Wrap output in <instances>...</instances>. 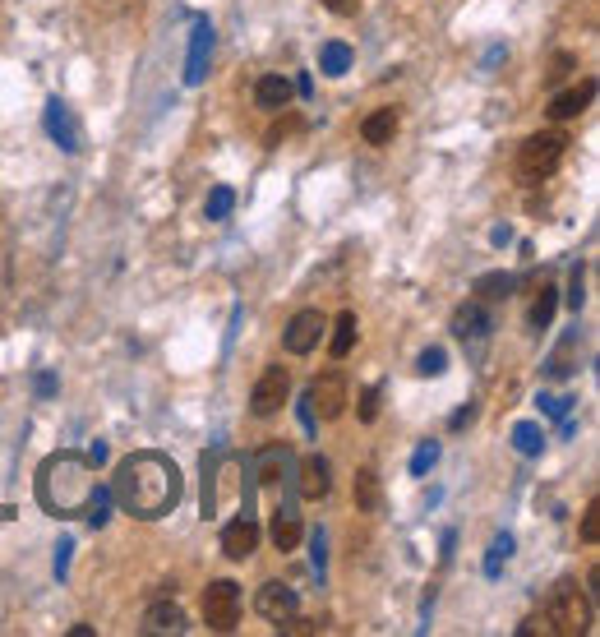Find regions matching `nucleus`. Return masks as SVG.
Masks as SVG:
<instances>
[{
	"instance_id": "36",
	"label": "nucleus",
	"mask_w": 600,
	"mask_h": 637,
	"mask_svg": "<svg viewBox=\"0 0 600 637\" xmlns=\"http://www.w3.org/2000/svg\"><path fill=\"white\" fill-rule=\"evenodd\" d=\"M374 416H379V388H365V393H360V421L370 425Z\"/></svg>"
},
{
	"instance_id": "22",
	"label": "nucleus",
	"mask_w": 600,
	"mask_h": 637,
	"mask_svg": "<svg viewBox=\"0 0 600 637\" xmlns=\"http://www.w3.org/2000/svg\"><path fill=\"white\" fill-rule=\"evenodd\" d=\"M356 508L360 513H374V508H379V476H374V467L356 471Z\"/></svg>"
},
{
	"instance_id": "14",
	"label": "nucleus",
	"mask_w": 600,
	"mask_h": 637,
	"mask_svg": "<svg viewBox=\"0 0 600 637\" xmlns=\"http://www.w3.org/2000/svg\"><path fill=\"white\" fill-rule=\"evenodd\" d=\"M328 490H333V471H328V462L319 453H310L300 462V494L305 499H324Z\"/></svg>"
},
{
	"instance_id": "31",
	"label": "nucleus",
	"mask_w": 600,
	"mask_h": 637,
	"mask_svg": "<svg viewBox=\"0 0 600 637\" xmlns=\"http://www.w3.org/2000/svg\"><path fill=\"white\" fill-rule=\"evenodd\" d=\"M444 365H448L444 347H430V351H420V365H416V370L425 374V379H434V374H444Z\"/></svg>"
},
{
	"instance_id": "10",
	"label": "nucleus",
	"mask_w": 600,
	"mask_h": 637,
	"mask_svg": "<svg viewBox=\"0 0 600 637\" xmlns=\"http://www.w3.org/2000/svg\"><path fill=\"white\" fill-rule=\"evenodd\" d=\"M208 56H213V28L199 19V24H194V42H190V61H185V84H190V88L204 84Z\"/></svg>"
},
{
	"instance_id": "3",
	"label": "nucleus",
	"mask_w": 600,
	"mask_h": 637,
	"mask_svg": "<svg viewBox=\"0 0 600 637\" xmlns=\"http://www.w3.org/2000/svg\"><path fill=\"white\" fill-rule=\"evenodd\" d=\"M564 153H568V134H559V130L531 134L527 144H522V153H517V176L522 181H545L564 162Z\"/></svg>"
},
{
	"instance_id": "33",
	"label": "nucleus",
	"mask_w": 600,
	"mask_h": 637,
	"mask_svg": "<svg viewBox=\"0 0 600 637\" xmlns=\"http://www.w3.org/2000/svg\"><path fill=\"white\" fill-rule=\"evenodd\" d=\"M582 541L587 545L600 541V504H587V513H582Z\"/></svg>"
},
{
	"instance_id": "40",
	"label": "nucleus",
	"mask_w": 600,
	"mask_h": 637,
	"mask_svg": "<svg viewBox=\"0 0 600 637\" xmlns=\"http://www.w3.org/2000/svg\"><path fill=\"white\" fill-rule=\"evenodd\" d=\"M568 305H573V310H582V268L573 273V287H568Z\"/></svg>"
},
{
	"instance_id": "9",
	"label": "nucleus",
	"mask_w": 600,
	"mask_h": 637,
	"mask_svg": "<svg viewBox=\"0 0 600 637\" xmlns=\"http://www.w3.org/2000/svg\"><path fill=\"white\" fill-rule=\"evenodd\" d=\"M254 545H259V527L250 522V513L222 527V554H227V559H250Z\"/></svg>"
},
{
	"instance_id": "1",
	"label": "nucleus",
	"mask_w": 600,
	"mask_h": 637,
	"mask_svg": "<svg viewBox=\"0 0 600 637\" xmlns=\"http://www.w3.org/2000/svg\"><path fill=\"white\" fill-rule=\"evenodd\" d=\"M111 499H116L125 513L144 517H167L180 504V467L162 453H130L116 467V481H111Z\"/></svg>"
},
{
	"instance_id": "38",
	"label": "nucleus",
	"mask_w": 600,
	"mask_h": 637,
	"mask_svg": "<svg viewBox=\"0 0 600 637\" xmlns=\"http://www.w3.org/2000/svg\"><path fill=\"white\" fill-rule=\"evenodd\" d=\"M300 130V116H287V121H282V125H273V130H268V144H282V139H287V134H296Z\"/></svg>"
},
{
	"instance_id": "41",
	"label": "nucleus",
	"mask_w": 600,
	"mask_h": 637,
	"mask_svg": "<svg viewBox=\"0 0 600 637\" xmlns=\"http://www.w3.org/2000/svg\"><path fill=\"white\" fill-rule=\"evenodd\" d=\"M471 416H476V407H462V411H457V416H453V421H448V425H453V430H462V425H471Z\"/></svg>"
},
{
	"instance_id": "29",
	"label": "nucleus",
	"mask_w": 600,
	"mask_h": 637,
	"mask_svg": "<svg viewBox=\"0 0 600 637\" xmlns=\"http://www.w3.org/2000/svg\"><path fill=\"white\" fill-rule=\"evenodd\" d=\"M84 513H88V522H93V527H102V522L111 517V490H102V485H97V490L88 494Z\"/></svg>"
},
{
	"instance_id": "5",
	"label": "nucleus",
	"mask_w": 600,
	"mask_h": 637,
	"mask_svg": "<svg viewBox=\"0 0 600 637\" xmlns=\"http://www.w3.org/2000/svg\"><path fill=\"white\" fill-rule=\"evenodd\" d=\"M204 624L213 628V633H231V628L240 624V587H236V582H227V577L208 582V591H204Z\"/></svg>"
},
{
	"instance_id": "17",
	"label": "nucleus",
	"mask_w": 600,
	"mask_h": 637,
	"mask_svg": "<svg viewBox=\"0 0 600 637\" xmlns=\"http://www.w3.org/2000/svg\"><path fill=\"white\" fill-rule=\"evenodd\" d=\"M300 536H305V527H300L296 508H277V513H273V545H277V550H282V554L296 550Z\"/></svg>"
},
{
	"instance_id": "18",
	"label": "nucleus",
	"mask_w": 600,
	"mask_h": 637,
	"mask_svg": "<svg viewBox=\"0 0 600 637\" xmlns=\"http://www.w3.org/2000/svg\"><path fill=\"white\" fill-rule=\"evenodd\" d=\"M47 130H51V139H60V148H79V130H74V121H70V107L65 102H47Z\"/></svg>"
},
{
	"instance_id": "35",
	"label": "nucleus",
	"mask_w": 600,
	"mask_h": 637,
	"mask_svg": "<svg viewBox=\"0 0 600 637\" xmlns=\"http://www.w3.org/2000/svg\"><path fill=\"white\" fill-rule=\"evenodd\" d=\"M277 633H319V624H310V619H300V614L291 610L287 619H277Z\"/></svg>"
},
{
	"instance_id": "24",
	"label": "nucleus",
	"mask_w": 600,
	"mask_h": 637,
	"mask_svg": "<svg viewBox=\"0 0 600 637\" xmlns=\"http://www.w3.org/2000/svg\"><path fill=\"white\" fill-rule=\"evenodd\" d=\"M508 291H513V277H508V273H485V277L476 282V296H480V301H504Z\"/></svg>"
},
{
	"instance_id": "20",
	"label": "nucleus",
	"mask_w": 600,
	"mask_h": 637,
	"mask_svg": "<svg viewBox=\"0 0 600 637\" xmlns=\"http://www.w3.org/2000/svg\"><path fill=\"white\" fill-rule=\"evenodd\" d=\"M254 467H259V481H264V485H277L282 476H287V467H291V448L287 444H268Z\"/></svg>"
},
{
	"instance_id": "11",
	"label": "nucleus",
	"mask_w": 600,
	"mask_h": 637,
	"mask_svg": "<svg viewBox=\"0 0 600 637\" xmlns=\"http://www.w3.org/2000/svg\"><path fill=\"white\" fill-rule=\"evenodd\" d=\"M596 102V79H582L577 88H568V93H559L550 102V116L554 121H573V116H582V111Z\"/></svg>"
},
{
	"instance_id": "8",
	"label": "nucleus",
	"mask_w": 600,
	"mask_h": 637,
	"mask_svg": "<svg viewBox=\"0 0 600 637\" xmlns=\"http://www.w3.org/2000/svg\"><path fill=\"white\" fill-rule=\"evenodd\" d=\"M324 328H328V319L319 310H300L296 319L287 324V333H282V347H287L291 356H310V351L319 347Z\"/></svg>"
},
{
	"instance_id": "28",
	"label": "nucleus",
	"mask_w": 600,
	"mask_h": 637,
	"mask_svg": "<svg viewBox=\"0 0 600 637\" xmlns=\"http://www.w3.org/2000/svg\"><path fill=\"white\" fill-rule=\"evenodd\" d=\"M508 554H513V536H494V545H490V554H485V573L490 577H499V568L508 564Z\"/></svg>"
},
{
	"instance_id": "21",
	"label": "nucleus",
	"mask_w": 600,
	"mask_h": 637,
	"mask_svg": "<svg viewBox=\"0 0 600 637\" xmlns=\"http://www.w3.org/2000/svg\"><path fill=\"white\" fill-rule=\"evenodd\" d=\"M356 314H337V324H333V342H328V351H333V361H347L351 347H356Z\"/></svg>"
},
{
	"instance_id": "32",
	"label": "nucleus",
	"mask_w": 600,
	"mask_h": 637,
	"mask_svg": "<svg viewBox=\"0 0 600 637\" xmlns=\"http://www.w3.org/2000/svg\"><path fill=\"white\" fill-rule=\"evenodd\" d=\"M434 462H439V444L430 439V444H420V448H416V457H411V476H425V471H430Z\"/></svg>"
},
{
	"instance_id": "23",
	"label": "nucleus",
	"mask_w": 600,
	"mask_h": 637,
	"mask_svg": "<svg viewBox=\"0 0 600 637\" xmlns=\"http://www.w3.org/2000/svg\"><path fill=\"white\" fill-rule=\"evenodd\" d=\"M319 70H324V74H347L351 70V47H347V42H324V47H319Z\"/></svg>"
},
{
	"instance_id": "26",
	"label": "nucleus",
	"mask_w": 600,
	"mask_h": 637,
	"mask_svg": "<svg viewBox=\"0 0 600 637\" xmlns=\"http://www.w3.org/2000/svg\"><path fill=\"white\" fill-rule=\"evenodd\" d=\"M236 208V190L231 185H217L213 194H208V204H204V213H208V222H222V217Z\"/></svg>"
},
{
	"instance_id": "7",
	"label": "nucleus",
	"mask_w": 600,
	"mask_h": 637,
	"mask_svg": "<svg viewBox=\"0 0 600 637\" xmlns=\"http://www.w3.org/2000/svg\"><path fill=\"white\" fill-rule=\"evenodd\" d=\"M287 393H291V374L282 370V365H268L264 379H259V384H254V393H250V411L268 421V416H277V411H282Z\"/></svg>"
},
{
	"instance_id": "13",
	"label": "nucleus",
	"mask_w": 600,
	"mask_h": 637,
	"mask_svg": "<svg viewBox=\"0 0 600 637\" xmlns=\"http://www.w3.org/2000/svg\"><path fill=\"white\" fill-rule=\"evenodd\" d=\"M144 637H162V633H185V614H180V605H171V601H157V605H148V614H144V628H139Z\"/></svg>"
},
{
	"instance_id": "27",
	"label": "nucleus",
	"mask_w": 600,
	"mask_h": 637,
	"mask_svg": "<svg viewBox=\"0 0 600 637\" xmlns=\"http://www.w3.org/2000/svg\"><path fill=\"white\" fill-rule=\"evenodd\" d=\"M554 301H559V296H554V287L545 282V287H540V296H536V305H531V328H550Z\"/></svg>"
},
{
	"instance_id": "39",
	"label": "nucleus",
	"mask_w": 600,
	"mask_h": 637,
	"mask_svg": "<svg viewBox=\"0 0 600 637\" xmlns=\"http://www.w3.org/2000/svg\"><path fill=\"white\" fill-rule=\"evenodd\" d=\"M319 5H324V10H333V14H342V19L360 10V0H319Z\"/></svg>"
},
{
	"instance_id": "4",
	"label": "nucleus",
	"mask_w": 600,
	"mask_h": 637,
	"mask_svg": "<svg viewBox=\"0 0 600 637\" xmlns=\"http://www.w3.org/2000/svg\"><path fill=\"white\" fill-rule=\"evenodd\" d=\"M545 619H550L554 633H564V637H577V633H587L591 628V605L582 601V591H577V582H554L550 591V601H545Z\"/></svg>"
},
{
	"instance_id": "6",
	"label": "nucleus",
	"mask_w": 600,
	"mask_h": 637,
	"mask_svg": "<svg viewBox=\"0 0 600 637\" xmlns=\"http://www.w3.org/2000/svg\"><path fill=\"white\" fill-rule=\"evenodd\" d=\"M305 407H310V416H319V421H337V416L347 411V379L337 370L319 374L310 384V393H305Z\"/></svg>"
},
{
	"instance_id": "16",
	"label": "nucleus",
	"mask_w": 600,
	"mask_h": 637,
	"mask_svg": "<svg viewBox=\"0 0 600 637\" xmlns=\"http://www.w3.org/2000/svg\"><path fill=\"white\" fill-rule=\"evenodd\" d=\"M453 333L462 337V342H485V333H490V319H485V305H480V301L457 305V314H453Z\"/></svg>"
},
{
	"instance_id": "30",
	"label": "nucleus",
	"mask_w": 600,
	"mask_h": 637,
	"mask_svg": "<svg viewBox=\"0 0 600 637\" xmlns=\"http://www.w3.org/2000/svg\"><path fill=\"white\" fill-rule=\"evenodd\" d=\"M513 444H517V453H540L545 448V434H540V425H517L513 430Z\"/></svg>"
},
{
	"instance_id": "25",
	"label": "nucleus",
	"mask_w": 600,
	"mask_h": 637,
	"mask_svg": "<svg viewBox=\"0 0 600 637\" xmlns=\"http://www.w3.org/2000/svg\"><path fill=\"white\" fill-rule=\"evenodd\" d=\"M573 347H577V333H568L564 342H559V351H554L550 356V379H568V374H573Z\"/></svg>"
},
{
	"instance_id": "15",
	"label": "nucleus",
	"mask_w": 600,
	"mask_h": 637,
	"mask_svg": "<svg viewBox=\"0 0 600 637\" xmlns=\"http://www.w3.org/2000/svg\"><path fill=\"white\" fill-rule=\"evenodd\" d=\"M291 97H296V84H291V79H282V74H264V79L254 84V102H259L264 111L291 107Z\"/></svg>"
},
{
	"instance_id": "37",
	"label": "nucleus",
	"mask_w": 600,
	"mask_h": 637,
	"mask_svg": "<svg viewBox=\"0 0 600 637\" xmlns=\"http://www.w3.org/2000/svg\"><path fill=\"white\" fill-rule=\"evenodd\" d=\"M573 56H568V51H559V56H554V65H550V84H559V79H568V74H573Z\"/></svg>"
},
{
	"instance_id": "12",
	"label": "nucleus",
	"mask_w": 600,
	"mask_h": 637,
	"mask_svg": "<svg viewBox=\"0 0 600 637\" xmlns=\"http://www.w3.org/2000/svg\"><path fill=\"white\" fill-rule=\"evenodd\" d=\"M296 605H300L296 591L282 587V582H268V587H259V596H254V610L264 614V619H273V624H277V619H287Z\"/></svg>"
},
{
	"instance_id": "2",
	"label": "nucleus",
	"mask_w": 600,
	"mask_h": 637,
	"mask_svg": "<svg viewBox=\"0 0 600 637\" xmlns=\"http://www.w3.org/2000/svg\"><path fill=\"white\" fill-rule=\"evenodd\" d=\"M93 490H97L93 462L79 453H56L42 462V471H37V499H42V508H47L51 517L84 513Z\"/></svg>"
},
{
	"instance_id": "19",
	"label": "nucleus",
	"mask_w": 600,
	"mask_h": 637,
	"mask_svg": "<svg viewBox=\"0 0 600 637\" xmlns=\"http://www.w3.org/2000/svg\"><path fill=\"white\" fill-rule=\"evenodd\" d=\"M393 134H397V111L384 107V111H374V116H365V125H360V139L374 148H384L393 144Z\"/></svg>"
},
{
	"instance_id": "34",
	"label": "nucleus",
	"mask_w": 600,
	"mask_h": 637,
	"mask_svg": "<svg viewBox=\"0 0 600 637\" xmlns=\"http://www.w3.org/2000/svg\"><path fill=\"white\" fill-rule=\"evenodd\" d=\"M554 637V628H550V619H545V610H540V614H531V619H527V624H522V628H517V637Z\"/></svg>"
},
{
	"instance_id": "42",
	"label": "nucleus",
	"mask_w": 600,
	"mask_h": 637,
	"mask_svg": "<svg viewBox=\"0 0 600 637\" xmlns=\"http://www.w3.org/2000/svg\"><path fill=\"white\" fill-rule=\"evenodd\" d=\"M88 462H93V467L97 462H107V444H88Z\"/></svg>"
}]
</instances>
